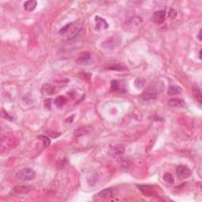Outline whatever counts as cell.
Segmentation results:
<instances>
[{
	"label": "cell",
	"mask_w": 202,
	"mask_h": 202,
	"mask_svg": "<svg viewBox=\"0 0 202 202\" xmlns=\"http://www.w3.org/2000/svg\"><path fill=\"white\" fill-rule=\"evenodd\" d=\"M17 177L21 181H30L33 180V178L36 177L35 171H33L31 168H23V169L20 170L17 173Z\"/></svg>",
	"instance_id": "1"
},
{
	"label": "cell",
	"mask_w": 202,
	"mask_h": 202,
	"mask_svg": "<svg viewBox=\"0 0 202 202\" xmlns=\"http://www.w3.org/2000/svg\"><path fill=\"white\" fill-rule=\"evenodd\" d=\"M125 151V145L122 144H114L111 145L109 147V154L112 157H119L124 153Z\"/></svg>",
	"instance_id": "2"
},
{
	"label": "cell",
	"mask_w": 202,
	"mask_h": 202,
	"mask_svg": "<svg viewBox=\"0 0 202 202\" xmlns=\"http://www.w3.org/2000/svg\"><path fill=\"white\" fill-rule=\"evenodd\" d=\"M120 43H121V37H112L102 44V48H103L104 49H113V48L118 46Z\"/></svg>",
	"instance_id": "3"
},
{
	"label": "cell",
	"mask_w": 202,
	"mask_h": 202,
	"mask_svg": "<svg viewBox=\"0 0 202 202\" xmlns=\"http://www.w3.org/2000/svg\"><path fill=\"white\" fill-rule=\"evenodd\" d=\"M176 174L179 179H186L191 175V170L185 165H179L176 168Z\"/></svg>",
	"instance_id": "4"
},
{
	"label": "cell",
	"mask_w": 202,
	"mask_h": 202,
	"mask_svg": "<svg viewBox=\"0 0 202 202\" xmlns=\"http://www.w3.org/2000/svg\"><path fill=\"white\" fill-rule=\"evenodd\" d=\"M158 96V92L155 88H149L146 91L142 93V99L145 100H152V99H155Z\"/></svg>",
	"instance_id": "5"
},
{
	"label": "cell",
	"mask_w": 202,
	"mask_h": 202,
	"mask_svg": "<svg viewBox=\"0 0 202 202\" xmlns=\"http://www.w3.org/2000/svg\"><path fill=\"white\" fill-rule=\"evenodd\" d=\"M166 12L164 10L155 11L153 14V21L156 24H162L165 21Z\"/></svg>",
	"instance_id": "6"
},
{
	"label": "cell",
	"mask_w": 202,
	"mask_h": 202,
	"mask_svg": "<svg viewBox=\"0 0 202 202\" xmlns=\"http://www.w3.org/2000/svg\"><path fill=\"white\" fill-rule=\"evenodd\" d=\"M95 22H96V30H101V29H106L108 28V24L107 22L105 21V19L102 18L100 17L96 16L95 17Z\"/></svg>",
	"instance_id": "7"
},
{
	"label": "cell",
	"mask_w": 202,
	"mask_h": 202,
	"mask_svg": "<svg viewBox=\"0 0 202 202\" xmlns=\"http://www.w3.org/2000/svg\"><path fill=\"white\" fill-rule=\"evenodd\" d=\"M168 104L173 107H183L186 106V103L184 102V100L178 98H173L168 101Z\"/></svg>",
	"instance_id": "8"
},
{
	"label": "cell",
	"mask_w": 202,
	"mask_h": 202,
	"mask_svg": "<svg viewBox=\"0 0 202 202\" xmlns=\"http://www.w3.org/2000/svg\"><path fill=\"white\" fill-rule=\"evenodd\" d=\"M109 70H117V71H123L126 70V66H125L122 63H112V64L108 65L106 67Z\"/></svg>",
	"instance_id": "9"
},
{
	"label": "cell",
	"mask_w": 202,
	"mask_h": 202,
	"mask_svg": "<svg viewBox=\"0 0 202 202\" xmlns=\"http://www.w3.org/2000/svg\"><path fill=\"white\" fill-rule=\"evenodd\" d=\"M92 131V128L90 127H87V126H82L78 128L77 130H76L74 131V136L76 137H80L83 136V135H85V134H88V133Z\"/></svg>",
	"instance_id": "10"
},
{
	"label": "cell",
	"mask_w": 202,
	"mask_h": 202,
	"mask_svg": "<svg viewBox=\"0 0 202 202\" xmlns=\"http://www.w3.org/2000/svg\"><path fill=\"white\" fill-rule=\"evenodd\" d=\"M55 88L51 84H45L42 86L41 88V92L42 93L46 94V95H52L55 92Z\"/></svg>",
	"instance_id": "11"
},
{
	"label": "cell",
	"mask_w": 202,
	"mask_h": 202,
	"mask_svg": "<svg viewBox=\"0 0 202 202\" xmlns=\"http://www.w3.org/2000/svg\"><path fill=\"white\" fill-rule=\"evenodd\" d=\"M91 59V55L89 52H83L77 59V63L80 64H85Z\"/></svg>",
	"instance_id": "12"
},
{
	"label": "cell",
	"mask_w": 202,
	"mask_h": 202,
	"mask_svg": "<svg viewBox=\"0 0 202 202\" xmlns=\"http://www.w3.org/2000/svg\"><path fill=\"white\" fill-rule=\"evenodd\" d=\"M37 6V2L35 0H29V1H27L24 3V9L26 11H29V12H32L34 10L36 9Z\"/></svg>",
	"instance_id": "13"
},
{
	"label": "cell",
	"mask_w": 202,
	"mask_h": 202,
	"mask_svg": "<svg viewBox=\"0 0 202 202\" xmlns=\"http://www.w3.org/2000/svg\"><path fill=\"white\" fill-rule=\"evenodd\" d=\"M31 190V188L25 186H17L14 188V191L17 194H25Z\"/></svg>",
	"instance_id": "14"
},
{
	"label": "cell",
	"mask_w": 202,
	"mask_h": 202,
	"mask_svg": "<svg viewBox=\"0 0 202 202\" xmlns=\"http://www.w3.org/2000/svg\"><path fill=\"white\" fill-rule=\"evenodd\" d=\"M99 195L102 198L109 199L113 197V190L111 189H104L103 190L99 192Z\"/></svg>",
	"instance_id": "15"
},
{
	"label": "cell",
	"mask_w": 202,
	"mask_h": 202,
	"mask_svg": "<svg viewBox=\"0 0 202 202\" xmlns=\"http://www.w3.org/2000/svg\"><path fill=\"white\" fill-rule=\"evenodd\" d=\"M67 102V99L65 96H59L56 97V99H55V104L57 106V107L60 108L64 106L65 104Z\"/></svg>",
	"instance_id": "16"
},
{
	"label": "cell",
	"mask_w": 202,
	"mask_h": 202,
	"mask_svg": "<svg viewBox=\"0 0 202 202\" xmlns=\"http://www.w3.org/2000/svg\"><path fill=\"white\" fill-rule=\"evenodd\" d=\"M193 93L199 103H201V92H200V88L197 85H193Z\"/></svg>",
	"instance_id": "17"
},
{
	"label": "cell",
	"mask_w": 202,
	"mask_h": 202,
	"mask_svg": "<svg viewBox=\"0 0 202 202\" xmlns=\"http://www.w3.org/2000/svg\"><path fill=\"white\" fill-rule=\"evenodd\" d=\"M182 89L179 86H176V85H171L169 87L168 90H167V93L168 95H171V96H174V95H176V94L180 93Z\"/></svg>",
	"instance_id": "18"
},
{
	"label": "cell",
	"mask_w": 202,
	"mask_h": 202,
	"mask_svg": "<svg viewBox=\"0 0 202 202\" xmlns=\"http://www.w3.org/2000/svg\"><path fill=\"white\" fill-rule=\"evenodd\" d=\"M134 85L137 88H142L145 87V80L142 78V77H139V78H137L135 81H134Z\"/></svg>",
	"instance_id": "19"
},
{
	"label": "cell",
	"mask_w": 202,
	"mask_h": 202,
	"mask_svg": "<svg viewBox=\"0 0 202 202\" xmlns=\"http://www.w3.org/2000/svg\"><path fill=\"white\" fill-rule=\"evenodd\" d=\"M39 140H41V142L44 144V147H48V145L51 144V140L48 138L47 136H44V135H40V136L37 137Z\"/></svg>",
	"instance_id": "20"
},
{
	"label": "cell",
	"mask_w": 202,
	"mask_h": 202,
	"mask_svg": "<svg viewBox=\"0 0 202 202\" xmlns=\"http://www.w3.org/2000/svg\"><path fill=\"white\" fill-rule=\"evenodd\" d=\"M164 180L167 183L171 184V185H172V184L174 183V182H175V180H174V177H173L172 175L170 174V173H166V174H164Z\"/></svg>",
	"instance_id": "21"
},
{
	"label": "cell",
	"mask_w": 202,
	"mask_h": 202,
	"mask_svg": "<svg viewBox=\"0 0 202 202\" xmlns=\"http://www.w3.org/2000/svg\"><path fill=\"white\" fill-rule=\"evenodd\" d=\"M111 90L114 91V92H116V91L118 90V88H119V87H118V82L117 81H115V80L112 81L111 83Z\"/></svg>",
	"instance_id": "22"
},
{
	"label": "cell",
	"mask_w": 202,
	"mask_h": 202,
	"mask_svg": "<svg viewBox=\"0 0 202 202\" xmlns=\"http://www.w3.org/2000/svg\"><path fill=\"white\" fill-rule=\"evenodd\" d=\"M72 25H73L72 23H70V24L66 25L64 27L62 28V29H60V31H59L60 34H65V33H66L67 32H69V29H70V28L71 27Z\"/></svg>",
	"instance_id": "23"
},
{
	"label": "cell",
	"mask_w": 202,
	"mask_h": 202,
	"mask_svg": "<svg viewBox=\"0 0 202 202\" xmlns=\"http://www.w3.org/2000/svg\"><path fill=\"white\" fill-rule=\"evenodd\" d=\"M2 117L5 118L6 119L9 120V121H13V120H14L13 118L11 117V116H10L9 115H8L7 113H6V112L4 110H2Z\"/></svg>",
	"instance_id": "24"
},
{
	"label": "cell",
	"mask_w": 202,
	"mask_h": 202,
	"mask_svg": "<svg viewBox=\"0 0 202 202\" xmlns=\"http://www.w3.org/2000/svg\"><path fill=\"white\" fill-rule=\"evenodd\" d=\"M44 107L48 109H51L52 107V99H47L46 100L44 101Z\"/></svg>",
	"instance_id": "25"
},
{
	"label": "cell",
	"mask_w": 202,
	"mask_h": 202,
	"mask_svg": "<svg viewBox=\"0 0 202 202\" xmlns=\"http://www.w3.org/2000/svg\"><path fill=\"white\" fill-rule=\"evenodd\" d=\"M177 16V13L176 11L174 10L173 9H171L169 11V17L171 18H175V17Z\"/></svg>",
	"instance_id": "26"
},
{
	"label": "cell",
	"mask_w": 202,
	"mask_h": 202,
	"mask_svg": "<svg viewBox=\"0 0 202 202\" xmlns=\"http://www.w3.org/2000/svg\"><path fill=\"white\" fill-rule=\"evenodd\" d=\"M197 39H198L199 41H201V30H200V32H199L198 35H197Z\"/></svg>",
	"instance_id": "27"
},
{
	"label": "cell",
	"mask_w": 202,
	"mask_h": 202,
	"mask_svg": "<svg viewBox=\"0 0 202 202\" xmlns=\"http://www.w3.org/2000/svg\"><path fill=\"white\" fill-rule=\"evenodd\" d=\"M199 59H201V50H200V52H199Z\"/></svg>",
	"instance_id": "28"
}]
</instances>
